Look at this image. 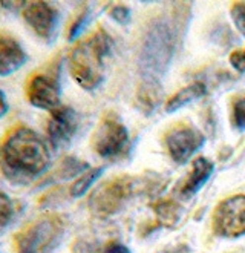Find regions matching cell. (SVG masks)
I'll list each match as a JSON object with an SVG mask.
<instances>
[{
	"label": "cell",
	"mask_w": 245,
	"mask_h": 253,
	"mask_svg": "<svg viewBox=\"0 0 245 253\" xmlns=\"http://www.w3.org/2000/svg\"><path fill=\"white\" fill-rule=\"evenodd\" d=\"M51 152L44 140L26 126L12 127L0 141V172L15 186H26L46 172Z\"/></svg>",
	"instance_id": "obj_1"
},
{
	"label": "cell",
	"mask_w": 245,
	"mask_h": 253,
	"mask_svg": "<svg viewBox=\"0 0 245 253\" xmlns=\"http://www.w3.org/2000/svg\"><path fill=\"white\" fill-rule=\"evenodd\" d=\"M112 40L104 29H97L80 40L69 52V71L72 79L83 89L92 91L101 84L104 57L109 54Z\"/></svg>",
	"instance_id": "obj_2"
},
{
	"label": "cell",
	"mask_w": 245,
	"mask_h": 253,
	"mask_svg": "<svg viewBox=\"0 0 245 253\" xmlns=\"http://www.w3.org/2000/svg\"><path fill=\"white\" fill-rule=\"evenodd\" d=\"M175 39L170 22L161 19L150 25L140 52V68L150 80L167 71L175 54Z\"/></svg>",
	"instance_id": "obj_3"
},
{
	"label": "cell",
	"mask_w": 245,
	"mask_h": 253,
	"mask_svg": "<svg viewBox=\"0 0 245 253\" xmlns=\"http://www.w3.org/2000/svg\"><path fill=\"white\" fill-rule=\"evenodd\" d=\"M66 219L49 213L34 219L15 236L17 253H54L63 240Z\"/></svg>",
	"instance_id": "obj_4"
},
{
	"label": "cell",
	"mask_w": 245,
	"mask_h": 253,
	"mask_svg": "<svg viewBox=\"0 0 245 253\" xmlns=\"http://www.w3.org/2000/svg\"><path fill=\"white\" fill-rule=\"evenodd\" d=\"M129 143V133L115 115H106L92 137L94 151L107 160H112L124 154Z\"/></svg>",
	"instance_id": "obj_5"
},
{
	"label": "cell",
	"mask_w": 245,
	"mask_h": 253,
	"mask_svg": "<svg viewBox=\"0 0 245 253\" xmlns=\"http://www.w3.org/2000/svg\"><path fill=\"white\" fill-rule=\"evenodd\" d=\"M213 227L218 235L227 238L245 235V195L224 200L214 211Z\"/></svg>",
	"instance_id": "obj_6"
},
{
	"label": "cell",
	"mask_w": 245,
	"mask_h": 253,
	"mask_svg": "<svg viewBox=\"0 0 245 253\" xmlns=\"http://www.w3.org/2000/svg\"><path fill=\"white\" fill-rule=\"evenodd\" d=\"M130 181L127 178L103 183L89 198V209L97 216H109L117 212L129 195Z\"/></svg>",
	"instance_id": "obj_7"
},
{
	"label": "cell",
	"mask_w": 245,
	"mask_h": 253,
	"mask_svg": "<svg viewBox=\"0 0 245 253\" xmlns=\"http://www.w3.org/2000/svg\"><path fill=\"white\" fill-rule=\"evenodd\" d=\"M60 83L54 74L36 72L26 83V98L34 108L54 111L60 108Z\"/></svg>",
	"instance_id": "obj_8"
},
{
	"label": "cell",
	"mask_w": 245,
	"mask_h": 253,
	"mask_svg": "<svg viewBox=\"0 0 245 253\" xmlns=\"http://www.w3.org/2000/svg\"><path fill=\"white\" fill-rule=\"evenodd\" d=\"M22 17L37 37L44 42L54 40L60 23V12L54 5L46 2H26L22 9Z\"/></svg>",
	"instance_id": "obj_9"
},
{
	"label": "cell",
	"mask_w": 245,
	"mask_h": 253,
	"mask_svg": "<svg viewBox=\"0 0 245 253\" xmlns=\"http://www.w3.org/2000/svg\"><path fill=\"white\" fill-rule=\"evenodd\" d=\"M79 129V115L69 106H60L49 115L46 133L54 149L66 147Z\"/></svg>",
	"instance_id": "obj_10"
},
{
	"label": "cell",
	"mask_w": 245,
	"mask_h": 253,
	"mask_svg": "<svg viewBox=\"0 0 245 253\" xmlns=\"http://www.w3.org/2000/svg\"><path fill=\"white\" fill-rule=\"evenodd\" d=\"M165 144L168 154L176 163H186L204 144V137L195 127L179 125L167 133Z\"/></svg>",
	"instance_id": "obj_11"
},
{
	"label": "cell",
	"mask_w": 245,
	"mask_h": 253,
	"mask_svg": "<svg viewBox=\"0 0 245 253\" xmlns=\"http://www.w3.org/2000/svg\"><path fill=\"white\" fill-rule=\"evenodd\" d=\"M28 62V54L12 36L0 31V77H8Z\"/></svg>",
	"instance_id": "obj_12"
},
{
	"label": "cell",
	"mask_w": 245,
	"mask_h": 253,
	"mask_svg": "<svg viewBox=\"0 0 245 253\" xmlns=\"http://www.w3.org/2000/svg\"><path fill=\"white\" fill-rule=\"evenodd\" d=\"M213 173V165L207 158H196L192 165V170L187 175L181 186V195L184 198H190L193 193H196L199 189L204 186V183Z\"/></svg>",
	"instance_id": "obj_13"
},
{
	"label": "cell",
	"mask_w": 245,
	"mask_h": 253,
	"mask_svg": "<svg viewBox=\"0 0 245 253\" xmlns=\"http://www.w3.org/2000/svg\"><path fill=\"white\" fill-rule=\"evenodd\" d=\"M203 95H205V86L203 83H193L187 87L181 89L178 94H175L170 100H168L165 105V109H167V112H173L182 106H186L187 103H192L198 98H201Z\"/></svg>",
	"instance_id": "obj_14"
},
{
	"label": "cell",
	"mask_w": 245,
	"mask_h": 253,
	"mask_svg": "<svg viewBox=\"0 0 245 253\" xmlns=\"http://www.w3.org/2000/svg\"><path fill=\"white\" fill-rule=\"evenodd\" d=\"M19 206L9 195L0 190V236H2L19 215Z\"/></svg>",
	"instance_id": "obj_15"
},
{
	"label": "cell",
	"mask_w": 245,
	"mask_h": 253,
	"mask_svg": "<svg viewBox=\"0 0 245 253\" xmlns=\"http://www.w3.org/2000/svg\"><path fill=\"white\" fill-rule=\"evenodd\" d=\"M103 173V168H95V169H87L86 172H83L77 180L74 181V184L71 186V195L79 198L89 190V187L94 184L98 178Z\"/></svg>",
	"instance_id": "obj_16"
},
{
	"label": "cell",
	"mask_w": 245,
	"mask_h": 253,
	"mask_svg": "<svg viewBox=\"0 0 245 253\" xmlns=\"http://www.w3.org/2000/svg\"><path fill=\"white\" fill-rule=\"evenodd\" d=\"M155 212L161 222H164L165 226H173L175 222L179 219V207L170 201H163L155 206Z\"/></svg>",
	"instance_id": "obj_17"
},
{
	"label": "cell",
	"mask_w": 245,
	"mask_h": 253,
	"mask_svg": "<svg viewBox=\"0 0 245 253\" xmlns=\"http://www.w3.org/2000/svg\"><path fill=\"white\" fill-rule=\"evenodd\" d=\"M87 17H89V11L87 9L82 11L79 16L75 17V20L72 22V25L69 28V40H74V39H77L82 34V31H83L86 23H87Z\"/></svg>",
	"instance_id": "obj_18"
},
{
	"label": "cell",
	"mask_w": 245,
	"mask_h": 253,
	"mask_svg": "<svg viewBox=\"0 0 245 253\" xmlns=\"http://www.w3.org/2000/svg\"><path fill=\"white\" fill-rule=\"evenodd\" d=\"M232 19L236 28L245 36V2H236L232 6Z\"/></svg>",
	"instance_id": "obj_19"
},
{
	"label": "cell",
	"mask_w": 245,
	"mask_h": 253,
	"mask_svg": "<svg viewBox=\"0 0 245 253\" xmlns=\"http://www.w3.org/2000/svg\"><path fill=\"white\" fill-rule=\"evenodd\" d=\"M233 123L238 129L245 130V97L235 101V105H233Z\"/></svg>",
	"instance_id": "obj_20"
},
{
	"label": "cell",
	"mask_w": 245,
	"mask_h": 253,
	"mask_svg": "<svg viewBox=\"0 0 245 253\" xmlns=\"http://www.w3.org/2000/svg\"><path fill=\"white\" fill-rule=\"evenodd\" d=\"M111 17L114 20H117L118 23L124 25L129 20V9L126 6H122V5H117V6H114L111 9Z\"/></svg>",
	"instance_id": "obj_21"
},
{
	"label": "cell",
	"mask_w": 245,
	"mask_h": 253,
	"mask_svg": "<svg viewBox=\"0 0 245 253\" xmlns=\"http://www.w3.org/2000/svg\"><path fill=\"white\" fill-rule=\"evenodd\" d=\"M230 62H232L235 69H238L239 72H244L245 71V48L232 52V55H230Z\"/></svg>",
	"instance_id": "obj_22"
},
{
	"label": "cell",
	"mask_w": 245,
	"mask_h": 253,
	"mask_svg": "<svg viewBox=\"0 0 245 253\" xmlns=\"http://www.w3.org/2000/svg\"><path fill=\"white\" fill-rule=\"evenodd\" d=\"M103 253H130V250L126 246L120 244V243H112V244H109L104 249Z\"/></svg>",
	"instance_id": "obj_23"
},
{
	"label": "cell",
	"mask_w": 245,
	"mask_h": 253,
	"mask_svg": "<svg viewBox=\"0 0 245 253\" xmlns=\"http://www.w3.org/2000/svg\"><path fill=\"white\" fill-rule=\"evenodd\" d=\"M6 112H8V101H6V95L3 94L2 89H0V118H2Z\"/></svg>",
	"instance_id": "obj_24"
}]
</instances>
